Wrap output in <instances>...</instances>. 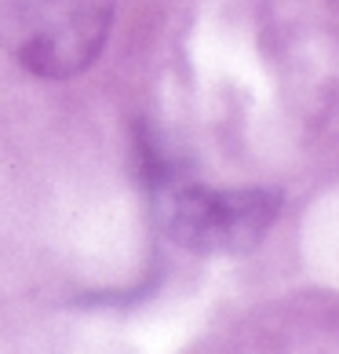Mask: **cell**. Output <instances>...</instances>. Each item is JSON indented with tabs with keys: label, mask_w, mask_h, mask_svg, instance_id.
Masks as SVG:
<instances>
[{
	"label": "cell",
	"mask_w": 339,
	"mask_h": 354,
	"mask_svg": "<svg viewBox=\"0 0 339 354\" xmlns=\"http://www.w3.org/2000/svg\"><path fill=\"white\" fill-rule=\"evenodd\" d=\"M113 22V0H0V37L30 73L62 81L88 70Z\"/></svg>",
	"instance_id": "obj_1"
},
{
	"label": "cell",
	"mask_w": 339,
	"mask_h": 354,
	"mask_svg": "<svg viewBox=\"0 0 339 354\" xmlns=\"http://www.w3.org/2000/svg\"><path fill=\"white\" fill-rule=\"evenodd\" d=\"M153 190L164 234L193 252H244L281 212L273 190H212L168 172L153 176Z\"/></svg>",
	"instance_id": "obj_2"
}]
</instances>
